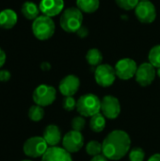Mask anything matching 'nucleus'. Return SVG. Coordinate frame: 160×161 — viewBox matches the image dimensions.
Masks as SVG:
<instances>
[{
    "mask_svg": "<svg viewBox=\"0 0 160 161\" xmlns=\"http://www.w3.org/2000/svg\"><path fill=\"white\" fill-rule=\"evenodd\" d=\"M102 154L108 160H120L129 152L131 147V139L125 131L115 129L107 135L102 142Z\"/></svg>",
    "mask_w": 160,
    "mask_h": 161,
    "instance_id": "1",
    "label": "nucleus"
},
{
    "mask_svg": "<svg viewBox=\"0 0 160 161\" xmlns=\"http://www.w3.org/2000/svg\"><path fill=\"white\" fill-rule=\"evenodd\" d=\"M60 27L67 33H76L83 25V12L77 7L65 8L59 19Z\"/></svg>",
    "mask_w": 160,
    "mask_h": 161,
    "instance_id": "2",
    "label": "nucleus"
},
{
    "mask_svg": "<svg viewBox=\"0 0 160 161\" xmlns=\"http://www.w3.org/2000/svg\"><path fill=\"white\" fill-rule=\"evenodd\" d=\"M76 110L79 115L91 118L101 111V100L94 93L81 95L76 101Z\"/></svg>",
    "mask_w": 160,
    "mask_h": 161,
    "instance_id": "3",
    "label": "nucleus"
},
{
    "mask_svg": "<svg viewBox=\"0 0 160 161\" xmlns=\"http://www.w3.org/2000/svg\"><path fill=\"white\" fill-rule=\"evenodd\" d=\"M32 33L40 41H46L53 37L56 25L51 17L46 15H40L32 23Z\"/></svg>",
    "mask_w": 160,
    "mask_h": 161,
    "instance_id": "4",
    "label": "nucleus"
},
{
    "mask_svg": "<svg viewBox=\"0 0 160 161\" xmlns=\"http://www.w3.org/2000/svg\"><path fill=\"white\" fill-rule=\"evenodd\" d=\"M57 97V91L54 87L46 84L39 85L33 92L32 99L35 105L42 108L52 105Z\"/></svg>",
    "mask_w": 160,
    "mask_h": 161,
    "instance_id": "5",
    "label": "nucleus"
},
{
    "mask_svg": "<svg viewBox=\"0 0 160 161\" xmlns=\"http://www.w3.org/2000/svg\"><path fill=\"white\" fill-rule=\"evenodd\" d=\"M49 148L48 144L44 141L43 137L34 136L27 139L23 146V151L25 156L33 158H41L47 149Z\"/></svg>",
    "mask_w": 160,
    "mask_h": 161,
    "instance_id": "6",
    "label": "nucleus"
},
{
    "mask_svg": "<svg viewBox=\"0 0 160 161\" xmlns=\"http://www.w3.org/2000/svg\"><path fill=\"white\" fill-rule=\"evenodd\" d=\"M116 77L115 69L109 64H100L95 68L94 79L96 83L103 88L110 87L115 82Z\"/></svg>",
    "mask_w": 160,
    "mask_h": 161,
    "instance_id": "7",
    "label": "nucleus"
},
{
    "mask_svg": "<svg viewBox=\"0 0 160 161\" xmlns=\"http://www.w3.org/2000/svg\"><path fill=\"white\" fill-rule=\"evenodd\" d=\"M114 69L118 78L122 80H129L135 77L138 70V65L134 59L124 58L117 61Z\"/></svg>",
    "mask_w": 160,
    "mask_h": 161,
    "instance_id": "8",
    "label": "nucleus"
},
{
    "mask_svg": "<svg viewBox=\"0 0 160 161\" xmlns=\"http://www.w3.org/2000/svg\"><path fill=\"white\" fill-rule=\"evenodd\" d=\"M134 10L137 19L141 24H152L157 18V8L151 1L140 2Z\"/></svg>",
    "mask_w": 160,
    "mask_h": 161,
    "instance_id": "9",
    "label": "nucleus"
},
{
    "mask_svg": "<svg viewBox=\"0 0 160 161\" xmlns=\"http://www.w3.org/2000/svg\"><path fill=\"white\" fill-rule=\"evenodd\" d=\"M156 76L157 68H155L150 62H143L138 66L135 79L140 86L148 87L154 82Z\"/></svg>",
    "mask_w": 160,
    "mask_h": 161,
    "instance_id": "10",
    "label": "nucleus"
},
{
    "mask_svg": "<svg viewBox=\"0 0 160 161\" xmlns=\"http://www.w3.org/2000/svg\"><path fill=\"white\" fill-rule=\"evenodd\" d=\"M102 114L109 120L118 118L121 113V104L117 97L113 95H106L101 100Z\"/></svg>",
    "mask_w": 160,
    "mask_h": 161,
    "instance_id": "11",
    "label": "nucleus"
},
{
    "mask_svg": "<svg viewBox=\"0 0 160 161\" xmlns=\"http://www.w3.org/2000/svg\"><path fill=\"white\" fill-rule=\"evenodd\" d=\"M84 146V136L81 132L71 130L62 138V147L69 153H76Z\"/></svg>",
    "mask_w": 160,
    "mask_h": 161,
    "instance_id": "12",
    "label": "nucleus"
},
{
    "mask_svg": "<svg viewBox=\"0 0 160 161\" xmlns=\"http://www.w3.org/2000/svg\"><path fill=\"white\" fill-rule=\"evenodd\" d=\"M80 80L78 76L74 75H68L63 77L58 85V90L60 93L64 96H74L79 90Z\"/></svg>",
    "mask_w": 160,
    "mask_h": 161,
    "instance_id": "13",
    "label": "nucleus"
},
{
    "mask_svg": "<svg viewBox=\"0 0 160 161\" xmlns=\"http://www.w3.org/2000/svg\"><path fill=\"white\" fill-rule=\"evenodd\" d=\"M40 10L43 15L54 17L62 13L64 8L63 0H41L39 5Z\"/></svg>",
    "mask_w": 160,
    "mask_h": 161,
    "instance_id": "14",
    "label": "nucleus"
},
{
    "mask_svg": "<svg viewBox=\"0 0 160 161\" xmlns=\"http://www.w3.org/2000/svg\"><path fill=\"white\" fill-rule=\"evenodd\" d=\"M41 161H73L71 153L63 147H49L45 154L41 157Z\"/></svg>",
    "mask_w": 160,
    "mask_h": 161,
    "instance_id": "15",
    "label": "nucleus"
},
{
    "mask_svg": "<svg viewBox=\"0 0 160 161\" xmlns=\"http://www.w3.org/2000/svg\"><path fill=\"white\" fill-rule=\"evenodd\" d=\"M44 141L48 144L49 147L58 146L59 142L62 141L61 131L56 125H49L45 127L42 135Z\"/></svg>",
    "mask_w": 160,
    "mask_h": 161,
    "instance_id": "16",
    "label": "nucleus"
},
{
    "mask_svg": "<svg viewBox=\"0 0 160 161\" xmlns=\"http://www.w3.org/2000/svg\"><path fill=\"white\" fill-rule=\"evenodd\" d=\"M17 21L18 16L14 10L6 8L0 11V27L4 29H10L17 24Z\"/></svg>",
    "mask_w": 160,
    "mask_h": 161,
    "instance_id": "17",
    "label": "nucleus"
},
{
    "mask_svg": "<svg viewBox=\"0 0 160 161\" xmlns=\"http://www.w3.org/2000/svg\"><path fill=\"white\" fill-rule=\"evenodd\" d=\"M21 12L24 15L25 18H26L27 20H35L36 18H38L40 15V8L31 1H26L22 5L21 8Z\"/></svg>",
    "mask_w": 160,
    "mask_h": 161,
    "instance_id": "18",
    "label": "nucleus"
},
{
    "mask_svg": "<svg viewBox=\"0 0 160 161\" xmlns=\"http://www.w3.org/2000/svg\"><path fill=\"white\" fill-rule=\"evenodd\" d=\"M76 7L83 13H93L100 7V0H76Z\"/></svg>",
    "mask_w": 160,
    "mask_h": 161,
    "instance_id": "19",
    "label": "nucleus"
},
{
    "mask_svg": "<svg viewBox=\"0 0 160 161\" xmlns=\"http://www.w3.org/2000/svg\"><path fill=\"white\" fill-rule=\"evenodd\" d=\"M106 127V117L101 113H97L91 117L90 120V128L95 132V133H100L102 132Z\"/></svg>",
    "mask_w": 160,
    "mask_h": 161,
    "instance_id": "20",
    "label": "nucleus"
},
{
    "mask_svg": "<svg viewBox=\"0 0 160 161\" xmlns=\"http://www.w3.org/2000/svg\"><path fill=\"white\" fill-rule=\"evenodd\" d=\"M86 60L91 67H97L102 64L103 55L97 48H91L86 54Z\"/></svg>",
    "mask_w": 160,
    "mask_h": 161,
    "instance_id": "21",
    "label": "nucleus"
},
{
    "mask_svg": "<svg viewBox=\"0 0 160 161\" xmlns=\"http://www.w3.org/2000/svg\"><path fill=\"white\" fill-rule=\"evenodd\" d=\"M28 118L33 121V122H40L43 119L44 117V109L42 107L38 106V105H34L31 106L30 108L28 109Z\"/></svg>",
    "mask_w": 160,
    "mask_h": 161,
    "instance_id": "22",
    "label": "nucleus"
},
{
    "mask_svg": "<svg viewBox=\"0 0 160 161\" xmlns=\"http://www.w3.org/2000/svg\"><path fill=\"white\" fill-rule=\"evenodd\" d=\"M148 60L155 68H160V44H157L151 48L148 54Z\"/></svg>",
    "mask_w": 160,
    "mask_h": 161,
    "instance_id": "23",
    "label": "nucleus"
},
{
    "mask_svg": "<svg viewBox=\"0 0 160 161\" xmlns=\"http://www.w3.org/2000/svg\"><path fill=\"white\" fill-rule=\"evenodd\" d=\"M86 152L91 157H96L98 155H101L103 153V146L102 142H99L97 141H91L86 145Z\"/></svg>",
    "mask_w": 160,
    "mask_h": 161,
    "instance_id": "24",
    "label": "nucleus"
},
{
    "mask_svg": "<svg viewBox=\"0 0 160 161\" xmlns=\"http://www.w3.org/2000/svg\"><path fill=\"white\" fill-rule=\"evenodd\" d=\"M145 158V152L141 147H134L129 152L130 161H143Z\"/></svg>",
    "mask_w": 160,
    "mask_h": 161,
    "instance_id": "25",
    "label": "nucleus"
},
{
    "mask_svg": "<svg viewBox=\"0 0 160 161\" xmlns=\"http://www.w3.org/2000/svg\"><path fill=\"white\" fill-rule=\"evenodd\" d=\"M115 2L120 8L124 10H132L135 9L140 3V0H115Z\"/></svg>",
    "mask_w": 160,
    "mask_h": 161,
    "instance_id": "26",
    "label": "nucleus"
},
{
    "mask_svg": "<svg viewBox=\"0 0 160 161\" xmlns=\"http://www.w3.org/2000/svg\"><path fill=\"white\" fill-rule=\"evenodd\" d=\"M71 125H72L73 130H75V131H79V132H81V131L85 128V126H86V121H85V118H84L83 116H81V115L74 117V118L72 120V124H71Z\"/></svg>",
    "mask_w": 160,
    "mask_h": 161,
    "instance_id": "27",
    "label": "nucleus"
},
{
    "mask_svg": "<svg viewBox=\"0 0 160 161\" xmlns=\"http://www.w3.org/2000/svg\"><path fill=\"white\" fill-rule=\"evenodd\" d=\"M62 107L66 111H73L76 108V101L74 96H67L62 101Z\"/></svg>",
    "mask_w": 160,
    "mask_h": 161,
    "instance_id": "28",
    "label": "nucleus"
},
{
    "mask_svg": "<svg viewBox=\"0 0 160 161\" xmlns=\"http://www.w3.org/2000/svg\"><path fill=\"white\" fill-rule=\"evenodd\" d=\"M76 35H77L80 39H85V38H87L88 35H89V29H88V27L85 26V25H82V26L76 31Z\"/></svg>",
    "mask_w": 160,
    "mask_h": 161,
    "instance_id": "29",
    "label": "nucleus"
},
{
    "mask_svg": "<svg viewBox=\"0 0 160 161\" xmlns=\"http://www.w3.org/2000/svg\"><path fill=\"white\" fill-rule=\"evenodd\" d=\"M11 74L8 70H0V81L1 82H7L10 79Z\"/></svg>",
    "mask_w": 160,
    "mask_h": 161,
    "instance_id": "30",
    "label": "nucleus"
},
{
    "mask_svg": "<svg viewBox=\"0 0 160 161\" xmlns=\"http://www.w3.org/2000/svg\"><path fill=\"white\" fill-rule=\"evenodd\" d=\"M6 59H7V55H6L5 51L0 47V68H2L4 66Z\"/></svg>",
    "mask_w": 160,
    "mask_h": 161,
    "instance_id": "31",
    "label": "nucleus"
},
{
    "mask_svg": "<svg viewBox=\"0 0 160 161\" xmlns=\"http://www.w3.org/2000/svg\"><path fill=\"white\" fill-rule=\"evenodd\" d=\"M91 161H108V159L103 155V154H101V155H98V156H96V157H93Z\"/></svg>",
    "mask_w": 160,
    "mask_h": 161,
    "instance_id": "32",
    "label": "nucleus"
},
{
    "mask_svg": "<svg viewBox=\"0 0 160 161\" xmlns=\"http://www.w3.org/2000/svg\"><path fill=\"white\" fill-rule=\"evenodd\" d=\"M41 68L43 70V71H48L51 69V65L48 63V62H42L41 65Z\"/></svg>",
    "mask_w": 160,
    "mask_h": 161,
    "instance_id": "33",
    "label": "nucleus"
},
{
    "mask_svg": "<svg viewBox=\"0 0 160 161\" xmlns=\"http://www.w3.org/2000/svg\"><path fill=\"white\" fill-rule=\"evenodd\" d=\"M148 161H160V153H157L155 155H153Z\"/></svg>",
    "mask_w": 160,
    "mask_h": 161,
    "instance_id": "34",
    "label": "nucleus"
},
{
    "mask_svg": "<svg viewBox=\"0 0 160 161\" xmlns=\"http://www.w3.org/2000/svg\"><path fill=\"white\" fill-rule=\"evenodd\" d=\"M157 75L160 77V68H157Z\"/></svg>",
    "mask_w": 160,
    "mask_h": 161,
    "instance_id": "35",
    "label": "nucleus"
},
{
    "mask_svg": "<svg viewBox=\"0 0 160 161\" xmlns=\"http://www.w3.org/2000/svg\"><path fill=\"white\" fill-rule=\"evenodd\" d=\"M21 161H32V160H30V159H24V160H21Z\"/></svg>",
    "mask_w": 160,
    "mask_h": 161,
    "instance_id": "36",
    "label": "nucleus"
},
{
    "mask_svg": "<svg viewBox=\"0 0 160 161\" xmlns=\"http://www.w3.org/2000/svg\"><path fill=\"white\" fill-rule=\"evenodd\" d=\"M142 1H150V0H140V2H142Z\"/></svg>",
    "mask_w": 160,
    "mask_h": 161,
    "instance_id": "37",
    "label": "nucleus"
}]
</instances>
